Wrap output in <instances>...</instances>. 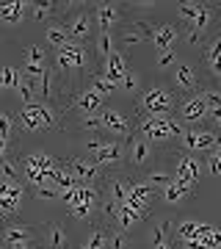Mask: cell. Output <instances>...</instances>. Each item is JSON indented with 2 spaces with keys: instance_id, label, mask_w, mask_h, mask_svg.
Returning a JSON list of instances; mask_svg holds the SVG:
<instances>
[{
  "instance_id": "6da1fadb",
  "label": "cell",
  "mask_w": 221,
  "mask_h": 249,
  "mask_svg": "<svg viewBox=\"0 0 221 249\" xmlns=\"http://www.w3.org/2000/svg\"><path fill=\"white\" fill-rule=\"evenodd\" d=\"M219 17V3H194V0L180 3V39H186L188 45H202Z\"/></svg>"
},
{
  "instance_id": "7a4b0ae2",
  "label": "cell",
  "mask_w": 221,
  "mask_h": 249,
  "mask_svg": "<svg viewBox=\"0 0 221 249\" xmlns=\"http://www.w3.org/2000/svg\"><path fill=\"white\" fill-rule=\"evenodd\" d=\"M14 124L22 133H47V130H55L64 124V114L55 103H47V100H36V103H28L14 114Z\"/></svg>"
},
{
  "instance_id": "3957f363",
  "label": "cell",
  "mask_w": 221,
  "mask_h": 249,
  "mask_svg": "<svg viewBox=\"0 0 221 249\" xmlns=\"http://www.w3.org/2000/svg\"><path fill=\"white\" fill-rule=\"evenodd\" d=\"M186 130V124L180 122L177 116H147V114H138L136 119V133L150 139L155 147H166V144L177 142L180 133Z\"/></svg>"
},
{
  "instance_id": "277c9868",
  "label": "cell",
  "mask_w": 221,
  "mask_h": 249,
  "mask_svg": "<svg viewBox=\"0 0 221 249\" xmlns=\"http://www.w3.org/2000/svg\"><path fill=\"white\" fill-rule=\"evenodd\" d=\"M174 108H177V94L163 83L144 86L136 97V111L147 116H174Z\"/></svg>"
},
{
  "instance_id": "5b68a950",
  "label": "cell",
  "mask_w": 221,
  "mask_h": 249,
  "mask_svg": "<svg viewBox=\"0 0 221 249\" xmlns=\"http://www.w3.org/2000/svg\"><path fill=\"white\" fill-rule=\"evenodd\" d=\"M83 6H86V3H83ZM83 6H78V9L69 11V14H64V22H61V28L67 31V36H69V42H78V45H88V42L94 39V34H97L94 14L86 11Z\"/></svg>"
},
{
  "instance_id": "8992f818",
  "label": "cell",
  "mask_w": 221,
  "mask_h": 249,
  "mask_svg": "<svg viewBox=\"0 0 221 249\" xmlns=\"http://www.w3.org/2000/svg\"><path fill=\"white\" fill-rule=\"evenodd\" d=\"M169 89L177 94V100H183V97L199 94L204 86H202V78H199V72L194 70L191 61H174V67H171V86Z\"/></svg>"
},
{
  "instance_id": "52a82bcc",
  "label": "cell",
  "mask_w": 221,
  "mask_h": 249,
  "mask_svg": "<svg viewBox=\"0 0 221 249\" xmlns=\"http://www.w3.org/2000/svg\"><path fill=\"white\" fill-rule=\"evenodd\" d=\"M133 25L141 28L144 36L155 42V50H158V53L171 50V45L180 39V25H166V22H155V19H147V17H136Z\"/></svg>"
},
{
  "instance_id": "ba28073f",
  "label": "cell",
  "mask_w": 221,
  "mask_h": 249,
  "mask_svg": "<svg viewBox=\"0 0 221 249\" xmlns=\"http://www.w3.org/2000/svg\"><path fill=\"white\" fill-rule=\"evenodd\" d=\"M97 114H100V130H102V136H108V139L124 142V139H130V136L136 133V122H130V116H124L119 108L102 106Z\"/></svg>"
},
{
  "instance_id": "9c48e42d",
  "label": "cell",
  "mask_w": 221,
  "mask_h": 249,
  "mask_svg": "<svg viewBox=\"0 0 221 249\" xmlns=\"http://www.w3.org/2000/svg\"><path fill=\"white\" fill-rule=\"evenodd\" d=\"M219 142V133L213 127H204V124H196V127H186L177 144H180V152H188V155H199V152H210Z\"/></svg>"
},
{
  "instance_id": "30bf717a",
  "label": "cell",
  "mask_w": 221,
  "mask_h": 249,
  "mask_svg": "<svg viewBox=\"0 0 221 249\" xmlns=\"http://www.w3.org/2000/svg\"><path fill=\"white\" fill-rule=\"evenodd\" d=\"M202 64H204L202 86H221V31L202 42Z\"/></svg>"
},
{
  "instance_id": "8fae6325",
  "label": "cell",
  "mask_w": 221,
  "mask_h": 249,
  "mask_svg": "<svg viewBox=\"0 0 221 249\" xmlns=\"http://www.w3.org/2000/svg\"><path fill=\"white\" fill-rule=\"evenodd\" d=\"M124 152H127V142L102 136L100 147H94V150L86 152V155L97 163L100 169H119V166H124Z\"/></svg>"
},
{
  "instance_id": "7c38bea8",
  "label": "cell",
  "mask_w": 221,
  "mask_h": 249,
  "mask_svg": "<svg viewBox=\"0 0 221 249\" xmlns=\"http://www.w3.org/2000/svg\"><path fill=\"white\" fill-rule=\"evenodd\" d=\"M102 103H105V97H102L100 91H94V89L86 83L83 89H78V91H75V94H72V97L61 106V114H64V119H67V114H75V116L94 114V111H100V108H102Z\"/></svg>"
},
{
  "instance_id": "4fadbf2b",
  "label": "cell",
  "mask_w": 221,
  "mask_h": 249,
  "mask_svg": "<svg viewBox=\"0 0 221 249\" xmlns=\"http://www.w3.org/2000/svg\"><path fill=\"white\" fill-rule=\"evenodd\" d=\"M22 196H25V183L0 178V222H9L19 213Z\"/></svg>"
},
{
  "instance_id": "5bb4252c",
  "label": "cell",
  "mask_w": 221,
  "mask_h": 249,
  "mask_svg": "<svg viewBox=\"0 0 221 249\" xmlns=\"http://www.w3.org/2000/svg\"><path fill=\"white\" fill-rule=\"evenodd\" d=\"M174 116H177V119H180L183 124H186V127H196V124L207 122V116H210V108H207V103H204L202 94H194V97L177 100Z\"/></svg>"
},
{
  "instance_id": "9a60e30c",
  "label": "cell",
  "mask_w": 221,
  "mask_h": 249,
  "mask_svg": "<svg viewBox=\"0 0 221 249\" xmlns=\"http://www.w3.org/2000/svg\"><path fill=\"white\" fill-rule=\"evenodd\" d=\"M155 152H158V147H155L150 139L133 133L130 142H127V152H124V166H130L133 172H141L144 166L155 158Z\"/></svg>"
},
{
  "instance_id": "2e32d148",
  "label": "cell",
  "mask_w": 221,
  "mask_h": 249,
  "mask_svg": "<svg viewBox=\"0 0 221 249\" xmlns=\"http://www.w3.org/2000/svg\"><path fill=\"white\" fill-rule=\"evenodd\" d=\"M67 166H69L72 178H75L78 186H100V180L105 175V169H100L88 155H72V158L67 160Z\"/></svg>"
},
{
  "instance_id": "e0dca14e",
  "label": "cell",
  "mask_w": 221,
  "mask_h": 249,
  "mask_svg": "<svg viewBox=\"0 0 221 249\" xmlns=\"http://www.w3.org/2000/svg\"><path fill=\"white\" fill-rule=\"evenodd\" d=\"M169 169L177 180H188V183H199V175H202V160L196 155H188V152H169Z\"/></svg>"
},
{
  "instance_id": "ac0fdd59",
  "label": "cell",
  "mask_w": 221,
  "mask_h": 249,
  "mask_svg": "<svg viewBox=\"0 0 221 249\" xmlns=\"http://www.w3.org/2000/svg\"><path fill=\"white\" fill-rule=\"evenodd\" d=\"M39 235H36L34 224H22V222H6L0 227V247H19V244H36Z\"/></svg>"
},
{
  "instance_id": "d6986e66",
  "label": "cell",
  "mask_w": 221,
  "mask_h": 249,
  "mask_svg": "<svg viewBox=\"0 0 221 249\" xmlns=\"http://www.w3.org/2000/svg\"><path fill=\"white\" fill-rule=\"evenodd\" d=\"M94 25L97 31H108L114 34V28L124 22V6L122 3H94Z\"/></svg>"
},
{
  "instance_id": "ffe728a7",
  "label": "cell",
  "mask_w": 221,
  "mask_h": 249,
  "mask_svg": "<svg viewBox=\"0 0 221 249\" xmlns=\"http://www.w3.org/2000/svg\"><path fill=\"white\" fill-rule=\"evenodd\" d=\"M183 249H221V227H213V224H199V232L196 238L180 244Z\"/></svg>"
},
{
  "instance_id": "44dd1931",
  "label": "cell",
  "mask_w": 221,
  "mask_h": 249,
  "mask_svg": "<svg viewBox=\"0 0 221 249\" xmlns=\"http://www.w3.org/2000/svg\"><path fill=\"white\" fill-rule=\"evenodd\" d=\"M196 194V183H188V180H171L169 186L160 188V199L166 205H177V202H183V199H188V196H194Z\"/></svg>"
},
{
  "instance_id": "7402d4cb",
  "label": "cell",
  "mask_w": 221,
  "mask_h": 249,
  "mask_svg": "<svg viewBox=\"0 0 221 249\" xmlns=\"http://www.w3.org/2000/svg\"><path fill=\"white\" fill-rule=\"evenodd\" d=\"M28 14V3L22 0H6L0 3V22L3 25H19Z\"/></svg>"
},
{
  "instance_id": "603a6c76",
  "label": "cell",
  "mask_w": 221,
  "mask_h": 249,
  "mask_svg": "<svg viewBox=\"0 0 221 249\" xmlns=\"http://www.w3.org/2000/svg\"><path fill=\"white\" fill-rule=\"evenodd\" d=\"M100 72H105L108 78L119 86V83H122V78L130 72V67H127V61H124V55L119 53V50H114V53L105 58V70H100Z\"/></svg>"
},
{
  "instance_id": "cb8c5ba5",
  "label": "cell",
  "mask_w": 221,
  "mask_h": 249,
  "mask_svg": "<svg viewBox=\"0 0 221 249\" xmlns=\"http://www.w3.org/2000/svg\"><path fill=\"white\" fill-rule=\"evenodd\" d=\"M44 247L47 249H69V235L58 222H50L44 230Z\"/></svg>"
},
{
  "instance_id": "d4e9b609",
  "label": "cell",
  "mask_w": 221,
  "mask_h": 249,
  "mask_svg": "<svg viewBox=\"0 0 221 249\" xmlns=\"http://www.w3.org/2000/svg\"><path fill=\"white\" fill-rule=\"evenodd\" d=\"M91 42H94V58L102 61V64H105V58L116 50L114 47V34H108V31H97Z\"/></svg>"
},
{
  "instance_id": "484cf974",
  "label": "cell",
  "mask_w": 221,
  "mask_h": 249,
  "mask_svg": "<svg viewBox=\"0 0 221 249\" xmlns=\"http://www.w3.org/2000/svg\"><path fill=\"white\" fill-rule=\"evenodd\" d=\"M141 180L147 183V186H152L155 191H160L163 186H169V183L174 180V175H171V169H169V163H163V166H158V169H150Z\"/></svg>"
},
{
  "instance_id": "4316f807",
  "label": "cell",
  "mask_w": 221,
  "mask_h": 249,
  "mask_svg": "<svg viewBox=\"0 0 221 249\" xmlns=\"http://www.w3.org/2000/svg\"><path fill=\"white\" fill-rule=\"evenodd\" d=\"M44 39H47V45L53 47V50H61L64 45H69V36L61 28V22H50V25L44 28Z\"/></svg>"
},
{
  "instance_id": "83f0119b",
  "label": "cell",
  "mask_w": 221,
  "mask_h": 249,
  "mask_svg": "<svg viewBox=\"0 0 221 249\" xmlns=\"http://www.w3.org/2000/svg\"><path fill=\"white\" fill-rule=\"evenodd\" d=\"M108 227H102V224H94V230L88 232V238L80 244V247L86 249H108Z\"/></svg>"
},
{
  "instance_id": "f1b7e54d",
  "label": "cell",
  "mask_w": 221,
  "mask_h": 249,
  "mask_svg": "<svg viewBox=\"0 0 221 249\" xmlns=\"http://www.w3.org/2000/svg\"><path fill=\"white\" fill-rule=\"evenodd\" d=\"M88 86H91V89L94 91H100V94H102V97H108V94H111V91L114 89H119V86H116L114 80L108 78L105 72H94V75H91V78H88Z\"/></svg>"
},
{
  "instance_id": "f546056e",
  "label": "cell",
  "mask_w": 221,
  "mask_h": 249,
  "mask_svg": "<svg viewBox=\"0 0 221 249\" xmlns=\"http://www.w3.org/2000/svg\"><path fill=\"white\" fill-rule=\"evenodd\" d=\"M75 130H80V133H91V136H97V133H102L100 130V114L94 111V114H83V116H78V122L72 124Z\"/></svg>"
},
{
  "instance_id": "4dcf8cb0",
  "label": "cell",
  "mask_w": 221,
  "mask_h": 249,
  "mask_svg": "<svg viewBox=\"0 0 221 249\" xmlns=\"http://www.w3.org/2000/svg\"><path fill=\"white\" fill-rule=\"evenodd\" d=\"M19 78H22L19 67H11V64H3V67H0V89H14L17 91Z\"/></svg>"
},
{
  "instance_id": "1f68e13d",
  "label": "cell",
  "mask_w": 221,
  "mask_h": 249,
  "mask_svg": "<svg viewBox=\"0 0 221 249\" xmlns=\"http://www.w3.org/2000/svg\"><path fill=\"white\" fill-rule=\"evenodd\" d=\"M0 178L3 180H17V183H22V166H19L17 158H3L0 160Z\"/></svg>"
},
{
  "instance_id": "d6a6232c",
  "label": "cell",
  "mask_w": 221,
  "mask_h": 249,
  "mask_svg": "<svg viewBox=\"0 0 221 249\" xmlns=\"http://www.w3.org/2000/svg\"><path fill=\"white\" fill-rule=\"evenodd\" d=\"M119 42H122V47H130V45H141V42H147V36H144L141 28H136L130 22L127 28H122V34H119Z\"/></svg>"
},
{
  "instance_id": "836d02e7",
  "label": "cell",
  "mask_w": 221,
  "mask_h": 249,
  "mask_svg": "<svg viewBox=\"0 0 221 249\" xmlns=\"http://www.w3.org/2000/svg\"><path fill=\"white\" fill-rule=\"evenodd\" d=\"M108 249H130V232L124 230H111L108 232Z\"/></svg>"
},
{
  "instance_id": "e575fe53",
  "label": "cell",
  "mask_w": 221,
  "mask_h": 249,
  "mask_svg": "<svg viewBox=\"0 0 221 249\" xmlns=\"http://www.w3.org/2000/svg\"><path fill=\"white\" fill-rule=\"evenodd\" d=\"M14 130H17V124H14V116H11L9 111H0V139H9V142H11Z\"/></svg>"
},
{
  "instance_id": "d590c367",
  "label": "cell",
  "mask_w": 221,
  "mask_h": 249,
  "mask_svg": "<svg viewBox=\"0 0 221 249\" xmlns=\"http://www.w3.org/2000/svg\"><path fill=\"white\" fill-rule=\"evenodd\" d=\"M50 61V55H47V50H42L39 45H31L25 53V64H47Z\"/></svg>"
},
{
  "instance_id": "8d00e7d4",
  "label": "cell",
  "mask_w": 221,
  "mask_h": 249,
  "mask_svg": "<svg viewBox=\"0 0 221 249\" xmlns=\"http://www.w3.org/2000/svg\"><path fill=\"white\" fill-rule=\"evenodd\" d=\"M31 191H34L36 199H61V191L55 186H47V183H44V186H34Z\"/></svg>"
},
{
  "instance_id": "74e56055",
  "label": "cell",
  "mask_w": 221,
  "mask_h": 249,
  "mask_svg": "<svg viewBox=\"0 0 221 249\" xmlns=\"http://www.w3.org/2000/svg\"><path fill=\"white\" fill-rule=\"evenodd\" d=\"M138 86H141V83H138V75H136V72H127V75H124L122 78V83H119V89H124V91H133V94H138Z\"/></svg>"
},
{
  "instance_id": "f35d334b",
  "label": "cell",
  "mask_w": 221,
  "mask_h": 249,
  "mask_svg": "<svg viewBox=\"0 0 221 249\" xmlns=\"http://www.w3.org/2000/svg\"><path fill=\"white\" fill-rule=\"evenodd\" d=\"M207 127H213L216 133H221V108H216V111H210V116H207Z\"/></svg>"
},
{
  "instance_id": "ab89813d",
  "label": "cell",
  "mask_w": 221,
  "mask_h": 249,
  "mask_svg": "<svg viewBox=\"0 0 221 249\" xmlns=\"http://www.w3.org/2000/svg\"><path fill=\"white\" fill-rule=\"evenodd\" d=\"M174 50H166V53L158 55V67H174Z\"/></svg>"
},
{
  "instance_id": "60d3db41",
  "label": "cell",
  "mask_w": 221,
  "mask_h": 249,
  "mask_svg": "<svg viewBox=\"0 0 221 249\" xmlns=\"http://www.w3.org/2000/svg\"><path fill=\"white\" fill-rule=\"evenodd\" d=\"M9 155H11V142L9 139H0V160L9 158Z\"/></svg>"
},
{
  "instance_id": "b9f144b4",
  "label": "cell",
  "mask_w": 221,
  "mask_h": 249,
  "mask_svg": "<svg viewBox=\"0 0 221 249\" xmlns=\"http://www.w3.org/2000/svg\"><path fill=\"white\" fill-rule=\"evenodd\" d=\"M36 244H19V247H9V249H34Z\"/></svg>"
},
{
  "instance_id": "7bdbcfd3",
  "label": "cell",
  "mask_w": 221,
  "mask_h": 249,
  "mask_svg": "<svg viewBox=\"0 0 221 249\" xmlns=\"http://www.w3.org/2000/svg\"><path fill=\"white\" fill-rule=\"evenodd\" d=\"M219 89H221V86H219Z\"/></svg>"
}]
</instances>
